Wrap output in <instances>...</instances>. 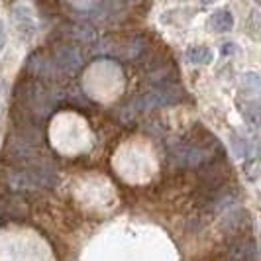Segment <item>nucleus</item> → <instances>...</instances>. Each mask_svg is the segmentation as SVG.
<instances>
[{"label":"nucleus","instance_id":"11","mask_svg":"<svg viewBox=\"0 0 261 261\" xmlns=\"http://www.w3.org/2000/svg\"><path fill=\"white\" fill-rule=\"evenodd\" d=\"M4 45H6V32H4V26H2V22H0V51L4 49Z\"/></svg>","mask_w":261,"mask_h":261},{"label":"nucleus","instance_id":"10","mask_svg":"<svg viewBox=\"0 0 261 261\" xmlns=\"http://www.w3.org/2000/svg\"><path fill=\"white\" fill-rule=\"evenodd\" d=\"M244 87H246L248 92H251V94H257L261 87L259 75H257V73H248V75L244 77Z\"/></svg>","mask_w":261,"mask_h":261},{"label":"nucleus","instance_id":"7","mask_svg":"<svg viewBox=\"0 0 261 261\" xmlns=\"http://www.w3.org/2000/svg\"><path fill=\"white\" fill-rule=\"evenodd\" d=\"M185 57H187V61L189 63H195V65H206L212 61V51H210L208 47H189L187 51H185Z\"/></svg>","mask_w":261,"mask_h":261},{"label":"nucleus","instance_id":"8","mask_svg":"<svg viewBox=\"0 0 261 261\" xmlns=\"http://www.w3.org/2000/svg\"><path fill=\"white\" fill-rule=\"evenodd\" d=\"M14 18H16V26L20 28L22 34H26V36L34 34L36 26H34V20L28 14V8H14Z\"/></svg>","mask_w":261,"mask_h":261},{"label":"nucleus","instance_id":"1","mask_svg":"<svg viewBox=\"0 0 261 261\" xmlns=\"http://www.w3.org/2000/svg\"><path fill=\"white\" fill-rule=\"evenodd\" d=\"M57 183V177L45 167H28V169L16 171L8 179V185L16 191H28V189H49Z\"/></svg>","mask_w":261,"mask_h":261},{"label":"nucleus","instance_id":"2","mask_svg":"<svg viewBox=\"0 0 261 261\" xmlns=\"http://www.w3.org/2000/svg\"><path fill=\"white\" fill-rule=\"evenodd\" d=\"M214 145L220 144L216 140L208 145L198 144V142H189V144H183L173 149V159L179 165H185V167H196V165H202L210 159H214V153H216V151H212Z\"/></svg>","mask_w":261,"mask_h":261},{"label":"nucleus","instance_id":"6","mask_svg":"<svg viewBox=\"0 0 261 261\" xmlns=\"http://www.w3.org/2000/svg\"><path fill=\"white\" fill-rule=\"evenodd\" d=\"M208 26L210 30H214L218 34H226V32H230L232 26H234V18H232V14L228 12V10H216V12L210 16Z\"/></svg>","mask_w":261,"mask_h":261},{"label":"nucleus","instance_id":"3","mask_svg":"<svg viewBox=\"0 0 261 261\" xmlns=\"http://www.w3.org/2000/svg\"><path fill=\"white\" fill-rule=\"evenodd\" d=\"M230 261H257V244L253 238L236 240L228 249Z\"/></svg>","mask_w":261,"mask_h":261},{"label":"nucleus","instance_id":"4","mask_svg":"<svg viewBox=\"0 0 261 261\" xmlns=\"http://www.w3.org/2000/svg\"><path fill=\"white\" fill-rule=\"evenodd\" d=\"M179 98H181V94H177L173 89H161V91L147 92L144 98L140 100V106H142L144 110H151V108H161V106L175 105Z\"/></svg>","mask_w":261,"mask_h":261},{"label":"nucleus","instance_id":"12","mask_svg":"<svg viewBox=\"0 0 261 261\" xmlns=\"http://www.w3.org/2000/svg\"><path fill=\"white\" fill-rule=\"evenodd\" d=\"M200 2H204V4H208V2H212V0H200Z\"/></svg>","mask_w":261,"mask_h":261},{"label":"nucleus","instance_id":"9","mask_svg":"<svg viewBox=\"0 0 261 261\" xmlns=\"http://www.w3.org/2000/svg\"><path fill=\"white\" fill-rule=\"evenodd\" d=\"M232 149H234V153L238 157H246L248 159L251 155V151H253V147L249 144L246 138H242V136H232Z\"/></svg>","mask_w":261,"mask_h":261},{"label":"nucleus","instance_id":"5","mask_svg":"<svg viewBox=\"0 0 261 261\" xmlns=\"http://www.w3.org/2000/svg\"><path fill=\"white\" fill-rule=\"evenodd\" d=\"M83 65V57L75 47H61L55 53V67H59L65 73H75Z\"/></svg>","mask_w":261,"mask_h":261}]
</instances>
